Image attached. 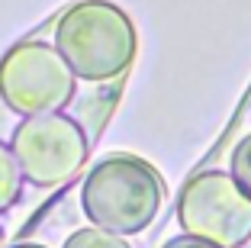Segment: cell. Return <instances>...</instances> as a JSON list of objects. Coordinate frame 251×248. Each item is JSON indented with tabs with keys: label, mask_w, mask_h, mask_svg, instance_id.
I'll use <instances>...</instances> for the list:
<instances>
[{
	"label": "cell",
	"mask_w": 251,
	"mask_h": 248,
	"mask_svg": "<svg viewBox=\"0 0 251 248\" xmlns=\"http://www.w3.org/2000/svg\"><path fill=\"white\" fill-rule=\"evenodd\" d=\"M20 187H23V174L16 168V158L10 152V145L0 142V213L13 206V200L20 197Z\"/></svg>",
	"instance_id": "6"
},
{
	"label": "cell",
	"mask_w": 251,
	"mask_h": 248,
	"mask_svg": "<svg viewBox=\"0 0 251 248\" xmlns=\"http://www.w3.org/2000/svg\"><path fill=\"white\" fill-rule=\"evenodd\" d=\"M229 177L235 181V187L242 190L245 197L251 200V136H245L235 145V152H232V174Z\"/></svg>",
	"instance_id": "8"
},
{
	"label": "cell",
	"mask_w": 251,
	"mask_h": 248,
	"mask_svg": "<svg viewBox=\"0 0 251 248\" xmlns=\"http://www.w3.org/2000/svg\"><path fill=\"white\" fill-rule=\"evenodd\" d=\"M10 152L23 181L36 187H58L71 181L87 161V139L81 126L65 113H42L26 116L16 126Z\"/></svg>",
	"instance_id": "3"
},
{
	"label": "cell",
	"mask_w": 251,
	"mask_h": 248,
	"mask_svg": "<svg viewBox=\"0 0 251 248\" xmlns=\"http://www.w3.org/2000/svg\"><path fill=\"white\" fill-rule=\"evenodd\" d=\"M177 219L187 235L219 248H242L251 239V200L222 171L197 174L180 190Z\"/></svg>",
	"instance_id": "5"
},
{
	"label": "cell",
	"mask_w": 251,
	"mask_h": 248,
	"mask_svg": "<svg viewBox=\"0 0 251 248\" xmlns=\"http://www.w3.org/2000/svg\"><path fill=\"white\" fill-rule=\"evenodd\" d=\"M164 248H219V245H213V242H203V239H197V235H177V239H171V242H164Z\"/></svg>",
	"instance_id": "9"
},
{
	"label": "cell",
	"mask_w": 251,
	"mask_h": 248,
	"mask_svg": "<svg viewBox=\"0 0 251 248\" xmlns=\"http://www.w3.org/2000/svg\"><path fill=\"white\" fill-rule=\"evenodd\" d=\"M13 248H45V245H36V242H23V245H13Z\"/></svg>",
	"instance_id": "10"
},
{
	"label": "cell",
	"mask_w": 251,
	"mask_h": 248,
	"mask_svg": "<svg viewBox=\"0 0 251 248\" xmlns=\"http://www.w3.org/2000/svg\"><path fill=\"white\" fill-rule=\"evenodd\" d=\"M0 97L20 116L58 113L74 97V74L52 45L23 42L0 61Z\"/></svg>",
	"instance_id": "4"
},
{
	"label": "cell",
	"mask_w": 251,
	"mask_h": 248,
	"mask_svg": "<svg viewBox=\"0 0 251 248\" xmlns=\"http://www.w3.org/2000/svg\"><path fill=\"white\" fill-rule=\"evenodd\" d=\"M61 248H132L123 235H113V232H103V229H77L65 239Z\"/></svg>",
	"instance_id": "7"
},
{
	"label": "cell",
	"mask_w": 251,
	"mask_h": 248,
	"mask_svg": "<svg viewBox=\"0 0 251 248\" xmlns=\"http://www.w3.org/2000/svg\"><path fill=\"white\" fill-rule=\"evenodd\" d=\"M55 52L74 78L113 81L135 58V29L110 0H81L55 26Z\"/></svg>",
	"instance_id": "1"
},
{
	"label": "cell",
	"mask_w": 251,
	"mask_h": 248,
	"mask_svg": "<svg viewBox=\"0 0 251 248\" xmlns=\"http://www.w3.org/2000/svg\"><path fill=\"white\" fill-rule=\"evenodd\" d=\"M164 190L148 161L135 155H110L90 168L81 187V206L97 229L113 235H135L155 222Z\"/></svg>",
	"instance_id": "2"
},
{
	"label": "cell",
	"mask_w": 251,
	"mask_h": 248,
	"mask_svg": "<svg viewBox=\"0 0 251 248\" xmlns=\"http://www.w3.org/2000/svg\"><path fill=\"white\" fill-rule=\"evenodd\" d=\"M0 245H3V232H0Z\"/></svg>",
	"instance_id": "11"
}]
</instances>
